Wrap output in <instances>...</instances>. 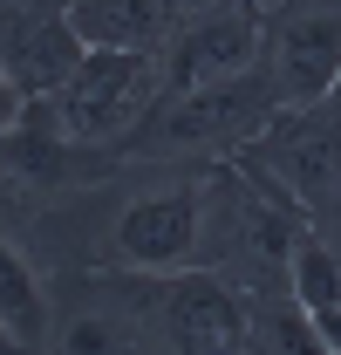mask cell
Wrapping results in <instances>:
<instances>
[{
    "mask_svg": "<svg viewBox=\"0 0 341 355\" xmlns=\"http://www.w3.org/2000/svg\"><path fill=\"white\" fill-rule=\"evenodd\" d=\"M232 191H239L232 164H205V171H184V178L130 191L103 219V239L89 253L96 273H143V280L191 273V266L218 273L225 232H232Z\"/></svg>",
    "mask_w": 341,
    "mask_h": 355,
    "instance_id": "obj_1",
    "label": "cell"
},
{
    "mask_svg": "<svg viewBox=\"0 0 341 355\" xmlns=\"http://www.w3.org/2000/svg\"><path fill=\"white\" fill-rule=\"evenodd\" d=\"M280 116V96L266 83V69H239V76H225V83H198V89H170L157 96V110L137 123V137L123 144V157L137 164H191V157H232V150H246L266 123Z\"/></svg>",
    "mask_w": 341,
    "mask_h": 355,
    "instance_id": "obj_2",
    "label": "cell"
},
{
    "mask_svg": "<svg viewBox=\"0 0 341 355\" xmlns=\"http://www.w3.org/2000/svg\"><path fill=\"white\" fill-rule=\"evenodd\" d=\"M157 96H164V48H82L69 83L48 96V110L89 157H123Z\"/></svg>",
    "mask_w": 341,
    "mask_h": 355,
    "instance_id": "obj_3",
    "label": "cell"
},
{
    "mask_svg": "<svg viewBox=\"0 0 341 355\" xmlns=\"http://www.w3.org/2000/svg\"><path fill=\"white\" fill-rule=\"evenodd\" d=\"M42 355H164L143 273H76L55 294Z\"/></svg>",
    "mask_w": 341,
    "mask_h": 355,
    "instance_id": "obj_4",
    "label": "cell"
},
{
    "mask_svg": "<svg viewBox=\"0 0 341 355\" xmlns=\"http://www.w3.org/2000/svg\"><path fill=\"white\" fill-rule=\"evenodd\" d=\"M259 69L280 110L328 103L341 83V0H266Z\"/></svg>",
    "mask_w": 341,
    "mask_h": 355,
    "instance_id": "obj_5",
    "label": "cell"
},
{
    "mask_svg": "<svg viewBox=\"0 0 341 355\" xmlns=\"http://www.w3.org/2000/svg\"><path fill=\"white\" fill-rule=\"evenodd\" d=\"M150 321L164 355H246L253 342V294L212 266L150 280Z\"/></svg>",
    "mask_w": 341,
    "mask_h": 355,
    "instance_id": "obj_6",
    "label": "cell"
},
{
    "mask_svg": "<svg viewBox=\"0 0 341 355\" xmlns=\"http://www.w3.org/2000/svg\"><path fill=\"white\" fill-rule=\"evenodd\" d=\"M259 35H266V0H225L212 14L177 21V35L164 42V96L170 89H198V83H225V76L253 69Z\"/></svg>",
    "mask_w": 341,
    "mask_h": 355,
    "instance_id": "obj_7",
    "label": "cell"
},
{
    "mask_svg": "<svg viewBox=\"0 0 341 355\" xmlns=\"http://www.w3.org/2000/svg\"><path fill=\"white\" fill-rule=\"evenodd\" d=\"M0 62L28 89V103L55 96L69 83V69L82 62V35L69 21V0H7L0 7Z\"/></svg>",
    "mask_w": 341,
    "mask_h": 355,
    "instance_id": "obj_8",
    "label": "cell"
},
{
    "mask_svg": "<svg viewBox=\"0 0 341 355\" xmlns=\"http://www.w3.org/2000/svg\"><path fill=\"white\" fill-rule=\"evenodd\" d=\"M82 48H164L177 35V0H69Z\"/></svg>",
    "mask_w": 341,
    "mask_h": 355,
    "instance_id": "obj_9",
    "label": "cell"
},
{
    "mask_svg": "<svg viewBox=\"0 0 341 355\" xmlns=\"http://www.w3.org/2000/svg\"><path fill=\"white\" fill-rule=\"evenodd\" d=\"M48 321H55V294H48L42 266L28 260V246H14L0 232V328L28 355H42L48 349Z\"/></svg>",
    "mask_w": 341,
    "mask_h": 355,
    "instance_id": "obj_10",
    "label": "cell"
},
{
    "mask_svg": "<svg viewBox=\"0 0 341 355\" xmlns=\"http://www.w3.org/2000/svg\"><path fill=\"white\" fill-rule=\"evenodd\" d=\"M246 355H335V349L321 342V328L307 321V308L287 287H266V294H253V342H246Z\"/></svg>",
    "mask_w": 341,
    "mask_h": 355,
    "instance_id": "obj_11",
    "label": "cell"
},
{
    "mask_svg": "<svg viewBox=\"0 0 341 355\" xmlns=\"http://www.w3.org/2000/svg\"><path fill=\"white\" fill-rule=\"evenodd\" d=\"M21 116H28V89L14 83V69H7V62H0V137L14 130V123H21Z\"/></svg>",
    "mask_w": 341,
    "mask_h": 355,
    "instance_id": "obj_12",
    "label": "cell"
},
{
    "mask_svg": "<svg viewBox=\"0 0 341 355\" xmlns=\"http://www.w3.org/2000/svg\"><path fill=\"white\" fill-rule=\"evenodd\" d=\"M212 7H225V0H177V14L191 21V14H212Z\"/></svg>",
    "mask_w": 341,
    "mask_h": 355,
    "instance_id": "obj_13",
    "label": "cell"
},
{
    "mask_svg": "<svg viewBox=\"0 0 341 355\" xmlns=\"http://www.w3.org/2000/svg\"><path fill=\"white\" fill-rule=\"evenodd\" d=\"M0 355H28V349H21V342H14V335H7V328H0Z\"/></svg>",
    "mask_w": 341,
    "mask_h": 355,
    "instance_id": "obj_14",
    "label": "cell"
},
{
    "mask_svg": "<svg viewBox=\"0 0 341 355\" xmlns=\"http://www.w3.org/2000/svg\"><path fill=\"white\" fill-rule=\"evenodd\" d=\"M7 191H14V178H7V171H0V198H7Z\"/></svg>",
    "mask_w": 341,
    "mask_h": 355,
    "instance_id": "obj_15",
    "label": "cell"
},
{
    "mask_svg": "<svg viewBox=\"0 0 341 355\" xmlns=\"http://www.w3.org/2000/svg\"><path fill=\"white\" fill-rule=\"evenodd\" d=\"M335 103H341V83H335Z\"/></svg>",
    "mask_w": 341,
    "mask_h": 355,
    "instance_id": "obj_16",
    "label": "cell"
},
{
    "mask_svg": "<svg viewBox=\"0 0 341 355\" xmlns=\"http://www.w3.org/2000/svg\"><path fill=\"white\" fill-rule=\"evenodd\" d=\"M328 246H335V239H328ZM335 253H341V246H335Z\"/></svg>",
    "mask_w": 341,
    "mask_h": 355,
    "instance_id": "obj_17",
    "label": "cell"
}]
</instances>
